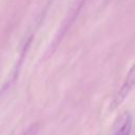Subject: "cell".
Wrapping results in <instances>:
<instances>
[{
    "label": "cell",
    "mask_w": 135,
    "mask_h": 135,
    "mask_svg": "<svg viewBox=\"0 0 135 135\" xmlns=\"http://www.w3.org/2000/svg\"><path fill=\"white\" fill-rule=\"evenodd\" d=\"M135 88V63L131 66V69L129 70L119 91L117 92V94L115 95L113 101H112V105L113 108L118 107L124 99L126 97L130 94V92Z\"/></svg>",
    "instance_id": "cell-1"
},
{
    "label": "cell",
    "mask_w": 135,
    "mask_h": 135,
    "mask_svg": "<svg viewBox=\"0 0 135 135\" xmlns=\"http://www.w3.org/2000/svg\"><path fill=\"white\" fill-rule=\"evenodd\" d=\"M38 130H39V126H38L37 123H34V124H32L31 127H28V128L23 132L22 135H37Z\"/></svg>",
    "instance_id": "cell-3"
},
{
    "label": "cell",
    "mask_w": 135,
    "mask_h": 135,
    "mask_svg": "<svg viewBox=\"0 0 135 135\" xmlns=\"http://www.w3.org/2000/svg\"><path fill=\"white\" fill-rule=\"evenodd\" d=\"M133 119L129 111L123 112L115 121L112 130V135H130L132 131Z\"/></svg>",
    "instance_id": "cell-2"
}]
</instances>
